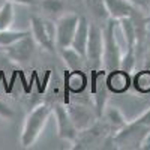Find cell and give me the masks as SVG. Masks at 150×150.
I'll return each instance as SVG.
<instances>
[{
  "label": "cell",
  "instance_id": "obj_5",
  "mask_svg": "<svg viewBox=\"0 0 150 150\" xmlns=\"http://www.w3.org/2000/svg\"><path fill=\"white\" fill-rule=\"evenodd\" d=\"M104 27V26H102ZM102 27L98 23H90L89 41L86 48V63L92 69H98L102 66V50H104V33Z\"/></svg>",
  "mask_w": 150,
  "mask_h": 150
},
{
  "label": "cell",
  "instance_id": "obj_10",
  "mask_svg": "<svg viewBox=\"0 0 150 150\" xmlns=\"http://www.w3.org/2000/svg\"><path fill=\"white\" fill-rule=\"evenodd\" d=\"M68 111H69V114L75 123V126L78 128V131L89 128L98 119V114H95L93 110L84 104H69Z\"/></svg>",
  "mask_w": 150,
  "mask_h": 150
},
{
  "label": "cell",
  "instance_id": "obj_19",
  "mask_svg": "<svg viewBox=\"0 0 150 150\" xmlns=\"http://www.w3.org/2000/svg\"><path fill=\"white\" fill-rule=\"evenodd\" d=\"M137 92L140 93H149L150 92V71H141L134 77L132 81Z\"/></svg>",
  "mask_w": 150,
  "mask_h": 150
},
{
  "label": "cell",
  "instance_id": "obj_21",
  "mask_svg": "<svg viewBox=\"0 0 150 150\" xmlns=\"http://www.w3.org/2000/svg\"><path fill=\"white\" fill-rule=\"evenodd\" d=\"M6 2L12 3V5H24V6H35L38 5L39 0H6Z\"/></svg>",
  "mask_w": 150,
  "mask_h": 150
},
{
  "label": "cell",
  "instance_id": "obj_22",
  "mask_svg": "<svg viewBox=\"0 0 150 150\" xmlns=\"http://www.w3.org/2000/svg\"><path fill=\"white\" fill-rule=\"evenodd\" d=\"M143 149H150V135L147 137V140H146V143H144Z\"/></svg>",
  "mask_w": 150,
  "mask_h": 150
},
{
  "label": "cell",
  "instance_id": "obj_7",
  "mask_svg": "<svg viewBox=\"0 0 150 150\" xmlns=\"http://www.w3.org/2000/svg\"><path fill=\"white\" fill-rule=\"evenodd\" d=\"M53 114L56 117L57 123V135L62 140H68L74 143V140L78 135V128L75 126V123L68 111V107L62 104H54L53 105Z\"/></svg>",
  "mask_w": 150,
  "mask_h": 150
},
{
  "label": "cell",
  "instance_id": "obj_12",
  "mask_svg": "<svg viewBox=\"0 0 150 150\" xmlns=\"http://www.w3.org/2000/svg\"><path fill=\"white\" fill-rule=\"evenodd\" d=\"M89 30H90V23L84 15H80V21L77 26L74 41H72V48L78 51L81 56L86 57V48H87V41H89Z\"/></svg>",
  "mask_w": 150,
  "mask_h": 150
},
{
  "label": "cell",
  "instance_id": "obj_11",
  "mask_svg": "<svg viewBox=\"0 0 150 150\" xmlns=\"http://www.w3.org/2000/svg\"><path fill=\"white\" fill-rule=\"evenodd\" d=\"M105 81H107L108 90L112 93H125L132 84L129 72L123 69H114V71L107 72Z\"/></svg>",
  "mask_w": 150,
  "mask_h": 150
},
{
  "label": "cell",
  "instance_id": "obj_15",
  "mask_svg": "<svg viewBox=\"0 0 150 150\" xmlns=\"http://www.w3.org/2000/svg\"><path fill=\"white\" fill-rule=\"evenodd\" d=\"M60 54H62V59L65 60L66 66L69 68V71H83V68L87 65L86 57L81 56L78 51H75L72 47L60 50Z\"/></svg>",
  "mask_w": 150,
  "mask_h": 150
},
{
  "label": "cell",
  "instance_id": "obj_9",
  "mask_svg": "<svg viewBox=\"0 0 150 150\" xmlns=\"http://www.w3.org/2000/svg\"><path fill=\"white\" fill-rule=\"evenodd\" d=\"M105 5L110 18L116 21L123 18H135L144 14L129 0H105Z\"/></svg>",
  "mask_w": 150,
  "mask_h": 150
},
{
  "label": "cell",
  "instance_id": "obj_1",
  "mask_svg": "<svg viewBox=\"0 0 150 150\" xmlns=\"http://www.w3.org/2000/svg\"><path fill=\"white\" fill-rule=\"evenodd\" d=\"M150 135V108L134 122L126 125L114 135L116 149H143Z\"/></svg>",
  "mask_w": 150,
  "mask_h": 150
},
{
  "label": "cell",
  "instance_id": "obj_8",
  "mask_svg": "<svg viewBox=\"0 0 150 150\" xmlns=\"http://www.w3.org/2000/svg\"><path fill=\"white\" fill-rule=\"evenodd\" d=\"M5 53L11 60H15V62L30 60L35 53V39L32 38V33L24 36L23 39L14 42L12 45L5 47Z\"/></svg>",
  "mask_w": 150,
  "mask_h": 150
},
{
  "label": "cell",
  "instance_id": "obj_13",
  "mask_svg": "<svg viewBox=\"0 0 150 150\" xmlns=\"http://www.w3.org/2000/svg\"><path fill=\"white\" fill-rule=\"evenodd\" d=\"M99 119L111 129V132L114 135L126 125V120L122 116V112L117 108H111V107H108V108L105 107V110L102 111V114L99 116Z\"/></svg>",
  "mask_w": 150,
  "mask_h": 150
},
{
  "label": "cell",
  "instance_id": "obj_14",
  "mask_svg": "<svg viewBox=\"0 0 150 150\" xmlns=\"http://www.w3.org/2000/svg\"><path fill=\"white\" fill-rule=\"evenodd\" d=\"M84 5H86L87 12L92 15L95 23L102 24L104 26V24L110 20L105 0H84Z\"/></svg>",
  "mask_w": 150,
  "mask_h": 150
},
{
  "label": "cell",
  "instance_id": "obj_23",
  "mask_svg": "<svg viewBox=\"0 0 150 150\" xmlns=\"http://www.w3.org/2000/svg\"><path fill=\"white\" fill-rule=\"evenodd\" d=\"M149 14H150V9H149ZM146 23H150V15H149V18H146Z\"/></svg>",
  "mask_w": 150,
  "mask_h": 150
},
{
  "label": "cell",
  "instance_id": "obj_17",
  "mask_svg": "<svg viewBox=\"0 0 150 150\" xmlns=\"http://www.w3.org/2000/svg\"><path fill=\"white\" fill-rule=\"evenodd\" d=\"M30 35V30H11V29H6V30H2L0 32V47L5 48L8 45H12L14 42L23 39L24 36Z\"/></svg>",
  "mask_w": 150,
  "mask_h": 150
},
{
  "label": "cell",
  "instance_id": "obj_20",
  "mask_svg": "<svg viewBox=\"0 0 150 150\" xmlns=\"http://www.w3.org/2000/svg\"><path fill=\"white\" fill-rule=\"evenodd\" d=\"M14 117H15L14 108H11L6 102H3L2 99H0V119H2V120H6V122H11Z\"/></svg>",
  "mask_w": 150,
  "mask_h": 150
},
{
  "label": "cell",
  "instance_id": "obj_16",
  "mask_svg": "<svg viewBox=\"0 0 150 150\" xmlns=\"http://www.w3.org/2000/svg\"><path fill=\"white\" fill-rule=\"evenodd\" d=\"M39 8L47 15L60 17L66 12V0H39Z\"/></svg>",
  "mask_w": 150,
  "mask_h": 150
},
{
  "label": "cell",
  "instance_id": "obj_2",
  "mask_svg": "<svg viewBox=\"0 0 150 150\" xmlns=\"http://www.w3.org/2000/svg\"><path fill=\"white\" fill-rule=\"evenodd\" d=\"M51 114H53V105H50V104L36 105L27 114L24 125H23L21 138H20V143L24 149H29L36 143V140L41 137Z\"/></svg>",
  "mask_w": 150,
  "mask_h": 150
},
{
  "label": "cell",
  "instance_id": "obj_3",
  "mask_svg": "<svg viewBox=\"0 0 150 150\" xmlns=\"http://www.w3.org/2000/svg\"><path fill=\"white\" fill-rule=\"evenodd\" d=\"M116 27H117V21L112 18H110L102 27V33H104L102 66L107 72L120 69V65H122L123 53H122V48L116 38Z\"/></svg>",
  "mask_w": 150,
  "mask_h": 150
},
{
  "label": "cell",
  "instance_id": "obj_6",
  "mask_svg": "<svg viewBox=\"0 0 150 150\" xmlns=\"http://www.w3.org/2000/svg\"><path fill=\"white\" fill-rule=\"evenodd\" d=\"M78 21L80 15L74 14V12H65L56 20V47L59 51L72 45Z\"/></svg>",
  "mask_w": 150,
  "mask_h": 150
},
{
  "label": "cell",
  "instance_id": "obj_18",
  "mask_svg": "<svg viewBox=\"0 0 150 150\" xmlns=\"http://www.w3.org/2000/svg\"><path fill=\"white\" fill-rule=\"evenodd\" d=\"M12 21H14V5L6 2L0 8V32L9 29Z\"/></svg>",
  "mask_w": 150,
  "mask_h": 150
},
{
  "label": "cell",
  "instance_id": "obj_4",
  "mask_svg": "<svg viewBox=\"0 0 150 150\" xmlns=\"http://www.w3.org/2000/svg\"><path fill=\"white\" fill-rule=\"evenodd\" d=\"M30 33L38 45L50 53H54L56 47V23L41 15H33L30 18Z\"/></svg>",
  "mask_w": 150,
  "mask_h": 150
}]
</instances>
